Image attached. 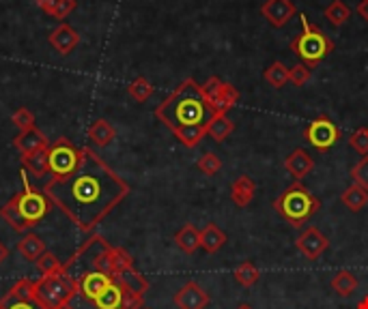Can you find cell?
Listing matches in <instances>:
<instances>
[{
  "mask_svg": "<svg viewBox=\"0 0 368 309\" xmlns=\"http://www.w3.org/2000/svg\"><path fill=\"white\" fill-rule=\"evenodd\" d=\"M39 189L82 232H93L130 196V185L89 146L82 149V161L71 176L46 181Z\"/></svg>",
  "mask_w": 368,
  "mask_h": 309,
  "instance_id": "cell-1",
  "label": "cell"
},
{
  "mask_svg": "<svg viewBox=\"0 0 368 309\" xmlns=\"http://www.w3.org/2000/svg\"><path fill=\"white\" fill-rule=\"evenodd\" d=\"M214 106L204 97L202 86L188 77L183 80L175 91L155 108L157 120L166 125L175 138L188 146L194 149L200 144V140L207 136V127L214 118Z\"/></svg>",
  "mask_w": 368,
  "mask_h": 309,
  "instance_id": "cell-2",
  "label": "cell"
},
{
  "mask_svg": "<svg viewBox=\"0 0 368 309\" xmlns=\"http://www.w3.org/2000/svg\"><path fill=\"white\" fill-rule=\"evenodd\" d=\"M52 202L39 187L30 185L28 174L22 172V189L0 208V217L16 232H30L50 215Z\"/></svg>",
  "mask_w": 368,
  "mask_h": 309,
  "instance_id": "cell-3",
  "label": "cell"
},
{
  "mask_svg": "<svg viewBox=\"0 0 368 309\" xmlns=\"http://www.w3.org/2000/svg\"><path fill=\"white\" fill-rule=\"evenodd\" d=\"M319 208L321 200L302 181L291 183L274 200V210L293 228H302L306 222H310Z\"/></svg>",
  "mask_w": 368,
  "mask_h": 309,
  "instance_id": "cell-4",
  "label": "cell"
},
{
  "mask_svg": "<svg viewBox=\"0 0 368 309\" xmlns=\"http://www.w3.org/2000/svg\"><path fill=\"white\" fill-rule=\"evenodd\" d=\"M300 24L302 30L300 34H295V39L291 41V52L310 69L317 67L325 56H330L336 48V43L330 34H325L319 26L310 24L306 13H300Z\"/></svg>",
  "mask_w": 368,
  "mask_h": 309,
  "instance_id": "cell-5",
  "label": "cell"
},
{
  "mask_svg": "<svg viewBox=\"0 0 368 309\" xmlns=\"http://www.w3.org/2000/svg\"><path fill=\"white\" fill-rule=\"evenodd\" d=\"M35 292L37 298L41 301L46 309H63L67 307L75 294H78V279L69 275L65 269L52 275H44L35 282Z\"/></svg>",
  "mask_w": 368,
  "mask_h": 309,
  "instance_id": "cell-6",
  "label": "cell"
},
{
  "mask_svg": "<svg viewBox=\"0 0 368 309\" xmlns=\"http://www.w3.org/2000/svg\"><path fill=\"white\" fill-rule=\"evenodd\" d=\"M82 161V149H75L67 138L56 140L50 146L48 155V170L50 179L48 181H63L67 176H71Z\"/></svg>",
  "mask_w": 368,
  "mask_h": 309,
  "instance_id": "cell-7",
  "label": "cell"
},
{
  "mask_svg": "<svg viewBox=\"0 0 368 309\" xmlns=\"http://www.w3.org/2000/svg\"><path fill=\"white\" fill-rule=\"evenodd\" d=\"M341 138H343V134H341L338 125L327 114L312 118L304 129V140L317 151H330L334 144H338Z\"/></svg>",
  "mask_w": 368,
  "mask_h": 309,
  "instance_id": "cell-8",
  "label": "cell"
},
{
  "mask_svg": "<svg viewBox=\"0 0 368 309\" xmlns=\"http://www.w3.org/2000/svg\"><path fill=\"white\" fill-rule=\"evenodd\" d=\"M0 309H46V307L37 298L35 282L28 277H22L3 298H0Z\"/></svg>",
  "mask_w": 368,
  "mask_h": 309,
  "instance_id": "cell-9",
  "label": "cell"
},
{
  "mask_svg": "<svg viewBox=\"0 0 368 309\" xmlns=\"http://www.w3.org/2000/svg\"><path fill=\"white\" fill-rule=\"evenodd\" d=\"M75 279H78L75 298L82 301V303H93L104 290H108L114 284L112 275H108L104 271H85V273H80Z\"/></svg>",
  "mask_w": 368,
  "mask_h": 309,
  "instance_id": "cell-10",
  "label": "cell"
},
{
  "mask_svg": "<svg viewBox=\"0 0 368 309\" xmlns=\"http://www.w3.org/2000/svg\"><path fill=\"white\" fill-rule=\"evenodd\" d=\"M295 247L298 251L306 258V260H319L327 247H330V239H327L319 228L308 226L298 239H295Z\"/></svg>",
  "mask_w": 368,
  "mask_h": 309,
  "instance_id": "cell-11",
  "label": "cell"
},
{
  "mask_svg": "<svg viewBox=\"0 0 368 309\" xmlns=\"http://www.w3.org/2000/svg\"><path fill=\"white\" fill-rule=\"evenodd\" d=\"M261 15L274 28H282L298 15V7L293 5V0H265L261 7Z\"/></svg>",
  "mask_w": 368,
  "mask_h": 309,
  "instance_id": "cell-12",
  "label": "cell"
},
{
  "mask_svg": "<svg viewBox=\"0 0 368 309\" xmlns=\"http://www.w3.org/2000/svg\"><path fill=\"white\" fill-rule=\"evenodd\" d=\"M173 301H175V305L179 309H207V305H209L211 298H209L207 290H204L200 284L188 282V284H183L175 292Z\"/></svg>",
  "mask_w": 368,
  "mask_h": 309,
  "instance_id": "cell-13",
  "label": "cell"
},
{
  "mask_svg": "<svg viewBox=\"0 0 368 309\" xmlns=\"http://www.w3.org/2000/svg\"><path fill=\"white\" fill-rule=\"evenodd\" d=\"M13 146L18 149V153H20L22 157H26V155L37 153V151L48 149V146H50V140H48L44 134H41V131H39L37 127H32V129H28V131H20V136L13 140Z\"/></svg>",
  "mask_w": 368,
  "mask_h": 309,
  "instance_id": "cell-14",
  "label": "cell"
},
{
  "mask_svg": "<svg viewBox=\"0 0 368 309\" xmlns=\"http://www.w3.org/2000/svg\"><path fill=\"white\" fill-rule=\"evenodd\" d=\"M48 41H50V46H52L59 54L67 56V54H71V52L75 50V46L80 43V34H78L69 24H61V26H56V28L50 32Z\"/></svg>",
  "mask_w": 368,
  "mask_h": 309,
  "instance_id": "cell-15",
  "label": "cell"
},
{
  "mask_svg": "<svg viewBox=\"0 0 368 309\" xmlns=\"http://www.w3.org/2000/svg\"><path fill=\"white\" fill-rule=\"evenodd\" d=\"M312 168H314V159L304 149H295L289 157L284 159V170L289 172L295 181H304L312 172Z\"/></svg>",
  "mask_w": 368,
  "mask_h": 309,
  "instance_id": "cell-16",
  "label": "cell"
},
{
  "mask_svg": "<svg viewBox=\"0 0 368 309\" xmlns=\"http://www.w3.org/2000/svg\"><path fill=\"white\" fill-rule=\"evenodd\" d=\"M257 196V183L254 179H250L248 174H241L233 181L231 185V200L235 202V206L239 208H245Z\"/></svg>",
  "mask_w": 368,
  "mask_h": 309,
  "instance_id": "cell-17",
  "label": "cell"
},
{
  "mask_svg": "<svg viewBox=\"0 0 368 309\" xmlns=\"http://www.w3.org/2000/svg\"><path fill=\"white\" fill-rule=\"evenodd\" d=\"M48 155H50V146L44 151H37L32 155L22 157V168L28 176H32V181H44L46 176H50L48 170Z\"/></svg>",
  "mask_w": 368,
  "mask_h": 309,
  "instance_id": "cell-18",
  "label": "cell"
},
{
  "mask_svg": "<svg viewBox=\"0 0 368 309\" xmlns=\"http://www.w3.org/2000/svg\"><path fill=\"white\" fill-rule=\"evenodd\" d=\"M224 245H226V232L220 226L207 224L200 230V249H204L207 253H218Z\"/></svg>",
  "mask_w": 368,
  "mask_h": 309,
  "instance_id": "cell-19",
  "label": "cell"
},
{
  "mask_svg": "<svg viewBox=\"0 0 368 309\" xmlns=\"http://www.w3.org/2000/svg\"><path fill=\"white\" fill-rule=\"evenodd\" d=\"M87 136H89V140H91L97 149H106V146L116 138V129L110 125V120L97 118V120L89 127Z\"/></svg>",
  "mask_w": 368,
  "mask_h": 309,
  "instance_id": "cell-20",
  "label": "cell"
},
{
  "mask_svg": "<svg viewBox=\"0 0 368 309\" xmlns=\"http://www.w3.org/2000/svg\"><path fill=\"white\" fill-rule=\"evenodd\" d=\"M18 251L22 253L24 260H28V262H37L41 256L46 253V243H44V239H41L39 234H35V232H26V234L22 237V241L18 243Z\"/></svg>",
  "mask_w": 368,
  "mask_h": 309,
  "instance_id": "cell-21",
  "label": "cell"
},
{
  "mask_svg": "<svg viewBox=\"0 0 368 309\" xmlns=\"http://www.w3.org/2000/svg\"><path fill=\"white\" fill-rule=\"evenodd\" d=\"M237 101H239V91H237L233 84L222 82L220 91H218L216 99L211 101V106H214V112L216 114H226L233 106H237Z\"/></svg>",
  "mask_w": 368,
  "mask_h": 309,
  "instance_id": "cell-22",
  "label": "cell"
},
{
  "mask_svg": "<svg viewBox=\"0 0 368 309\" xmlns=\"http://www.w3.org/2000/svg\"><path fill=\"white\" fill-rule=\"evenodd\" d=\"M175 243L183 253H196V249H200V230L192 224H185L177 234H175Z\"/></svg>",
  "mask_w": 368,
  "mask_h": 309,
  "instance_id": "cell-23",
  "label": "cell"
},
{
  "mask_svg": "<svg viewBox=\"0 0 368 309\" xmlns=\"http://www.w3.org/2000/svg\"><path fill=\"white\" fill-rule=\"evenodd\" d=\"M341 202H343L351 213H360V210L368 204V191H366L364 187H360L357 183H351L347 189H343Z\"/></svg>",
  "mask_w": 368,
  "mask_h": 309,
  "instance_id": "cell-24",
  "label": "cell"
},
{
  "mask_svg": "<svg viewBox=\"0 0 368 309\" xmlns=\"http://www.w3.org/2000/svg\"><path fill=\"white\" fill-rule=\"evenodd\" d=\"M330 286H332V290L338 294V296H343V298H347V296H351L355 290H357V286H360V279L351 273V271H338V273H334V277H332V282H330Z\"/></svg>",
  "mask_w": 368,
  "mask_h": 309,
  "instance_id": "cell-25",
  "label": "cell"
},
{
  "mask_svg": "<svg viewBox=\"0 0 368 309\" xmlns=\"http://www.w3.org/2000/svg\"><path fill=\"white\" fill-rule=\"evenodd\" d=\"M235 131V122L226 114H214L209 127H207V136L214 138L216 142H224Z\"/></svg>",
  "mask_w": 368,
  "mask_h": 309,
  "instance_id": "cell-26",
  "label": "cell"
},
{
  "mask_svg": "<svg viewBox=\"0 0 368 309\" xmlns=\"http://www.w3.org/2000/svg\"><path fill=\"white\" fill-rule=\"evenodd\" d=\"M121 303H123V288L121 284H112L108 290H104L93 303H89L93 309H121Z\"/></svg>",
  "mask_w": 368,
  "mask_h": 309,
  "instance_id": "cell-27",
  "label": "cell"
},
{
  "mask_svg": "<svg viewBox=\"0 0 368 309\" xmlns=\"http://www.w3.org/2000/svg\"><path fill=\"white\" fill-rule=\"evenodd\" d=\"M134 269V258L130 256L128 249H123V247H112L110 249V275L112 279L121 273H125Z\"/></svg>",
  "mask_w": 368,
  "mask_h": 309,
  "instance_id": "cell-28",
  "label": "cell"
},
{
  "mask_svg": "<svg viewBox=\"0 0 368 309\" xmlns=\"http://www.w3.org/2000/svg\"><path fill=\"white\" fill-rule=\"evenodd\" d=\"M233 277H235V282L239 284V286H243V288H252L259 279H261V271H259V267L252 262V260H245V262H241L239 267L233 271Z\"/></svg>",
  "mask_w": 368,
  "mask_h": 309,
  "instance_id": "cell-29",
  "label": "cell"
},
{
  "mask_svg": "<svg viewBox=\"0 0 368 309\" xmlns=\"http://www.w3.org/2000/svg\"><path fill=\"white\" fill-rule=\"evenodd\" d=\"M349 18H351V9L343 3V0H332V3L325 7V20L334 28H341Z\"/></svg>",
  "mask_w": 368,
  "mask_h": 309,
  "instance_id": "cell-30",
  "label": "cell"
},
{
  "mask_svg": "<svg viewBox=\"0 0 368 309\" xmlns=\"http://www.w3.org/2000/svg\"><path fill=\"white\" fill-rule=\"evenodd\" d=\"M263 80L271 88H282V86H286V82H289V67H284V63L276 61L263 71Z\"/></svg>",
  "mask_w": 368,
  "mask_h": 309,
  "instance_id": "cell-31",
  "label": "cell"
},
{
  "mask_svg": "<svg viewBox=\"0 0 368 309\" xmlns=\"http://www.w3.org/2000/svg\"><path fill=\"white\" fill-rule=\"evenodd\" d=\"M114 282L116 284H121L123 288H130V290H136V292H140V294H145L147 290H149V282L136 271V267L134 269H130V271H125V273H121V275H116L114 277Z\"/></svg>",
  "mask_w": 368,
  "mask_h": 309,
  "instance_id": "cell-32",
  "label": "cell"
},
{
  "mask_svg": "<svg viewBox=\"0 0 368 309\" xmlns=\"http://www.w3.org/2000/svg\"><path fill=\"white\" fill-rule=\"evenodd\" d=\"M128 93L132 99H136L138 103H145L151 95H153V84L147 77H136L130 86H128Z\"/></svg>",
  "mask_w": 368,
  "mask_h": 309,
  "instance_id": "cell-33",
  "label": "cell"
},
{
  "mask_svg": "<svg viewBox=\"0 0 368 309\" xmlns=\"http://www.w3.org/2000/svg\"><path fill=\"white\" fill-rule=\"evenodd\" d=\"M37 269H39L41 277H44V275H52V273H59L63 269V262L52 251H46L44 256L37 260Z\"/></svg>",
  "mask_w": 368,
  "mask_h": 309,
  "instance_id": "cell-34",
  "label": "cell"
},
{
  "mask_svg": "<svg viewBox=\"0 0 368 309\" xmlns=\"http://www.w3.org/2000/svg\"><path fill=\"white\" fill-rule=\"evenodd\" d=\"M196 165L204 176H216L222 170V159L216 153H202V157L198 159Z\"/></svg>",
  "mask_w": 368,
  "mask_h": 309,
  "instance_id": "cell-35",
  "label": "cell"
},
{
  "mask_svg": "<svg viewBox=\"0 0 368 309\" xmlns=\"http://www.w3.org/2000/svg\"><path fill=\"white\" fill-rule=\"evenodd\" d=\"M349 146L353 151H357L362 157L368 155V127H360L353 131L351 138H349Z\"/></svg>",
  "mask_w": 368,
  "mask_h": 309,
  "instance_id": "cell-36",
  "label": "cell"
},
{
  "mask_svg": "<svg viewBox=\"0 0 368 309\" xmlns=\"http://www.w3.org/2000/svg\"><path fill=\"white\" fill-rule=\"evenodd\" d=\"M310 75H312V69L308 65H304V63H298L295 67L289 69V82L293 86H298V88L300 86H306L310 82Z\"/></svg>",
  "mask_w": 368,
  "mask_h": 309,
  "instance_id": "cell-37",
  "label": "cell"
},
{
  "mask_svg": "<svg viewBox=\"0 0 368 309\" xmlns=\"http://www.w3.org/2000/svg\"><path fill=\"white\" fill-rule=\"evenodd\" d=\"M351 179L353 183H357L360 187H364L368 191V155H364L353 168H351Z\"/></svg>",
  "mask_w": 368,
  "mask_h": 309,
  "instance_id": "cell-38",
  "label": "cell"
},
{
  "mask_svg": "<svg viewBox=\"0 0 368 309\" xmlns=\"http://www.w3.org/2000/svg\"><path fill=\"white\" fill-rule=\"evenodd\" d=\"M123 288V286H121ZM145 307V294L130 290V288H123V303L121 309H142Z\"/></svg>",
  "mask_w": 368,
  "mask_h": 309,
  "instance_id": "cell-39",
  "label": "cell"
},
{
  "mask_svg": "<svg viewBox=\"0 0 368 309\" xmlns=\"http://www.w3.org/2000/svg\"><path fill=\"white\" fill-rule=\"evenodd\" d=\"M11 120H13V125H16L20 131H28V129L35 127V114H32L28 108H20V110H16L13 116H11Z\"/></svg>",
  "mask_w": 368,
  "mask_h": 309,
  "instance_id": "cell-40",
  "label": "cell"
},
{
  "mask_svg": "<svg viewBox=\"0 0 368 309\" xmlns=\"http://www.w3.org/2000/svg\"><path fill=\"white\" fill-rule=\"evenodd\" d=\"M200 86H202V93H204V97H207L209 101H214V99H216V95H218V91H220V86H222V80H220L218 75H211L207 82L200 84Z\"/></svg>",
  "mask_w": 368,
  "mask_h": 309,
  "instance_id": "cell-41",
  "label": "cell"
},
{
  "mask_svg": "<svg viewBox=\"0 0 368 309\" xmlns=\"http://www.w3.org/2000/svg\"><path fill=\"white\" fill-rule=\"evenodd\" d=\"M75 9V0H59V5H56V9H54V13H52V18L54 20H65L71 11Z\"/></svg>",
  "mask_w": 368,
  "mask_h": 309,
  "instance_id": "cell-42",
  "label": "cell"
},
{
  "mask_svg": "<svg viewBox=\"0 0 368 309\" xmlns=\"http://www.w3.org/2000/svg\"><path fill=\"white\" fill-rule=\"evenodd\" d=\"M37 5L41 7V11H44L46 15L52 18L54 9H56V5H59V0H37Z\"/></svg>",
  "mask_w": 368,
  "mask_h": 309,
  "instance_id": "cell-43",
  "label": "cell"
},
{
  "mask_svg": "<svg viewBox=\"0 0 368 309\" xmlns=\"http://www.w3.org/2000/svg\"><path fill=\"white\" fill-rule=\"evenodd\" d=\"M355 11H357V15H360L364 22H368V0H360Z\"/></svg>",
  "mask_w": 368,
  "mask_h": 309,
  "instance_id": "cell-44",
  "label": "cell"
},
{
  "mask_svg": "<svg viewBox=\"0 0 368 309\" xmlns=\"http://www.w3.org/2000/svg\"><path fill=\"white\" fill-rule=\"evenodd\" d=\"M7 258H9V249H7V245L3 241H0V264H3Z\"/></svg>",
  "mask_w": 368,
  "mask_h": 309,
  "instance_id": "cell-45",
  "label": "cell"
},
{
  "mask_svg": "<svg viewBox=\"0 0 368 309\" xmlns=\"http://www.w3.org/2000/svg\"><path fill=\"white\" fill-rule=\"evenodd\" d=\"M355 309H368V294H366V296L355 305Z\"/></svg>",
  "mask_w": 368,
  "mask_h": 309,
  "instance_id": "cell-46",
  "label": "cell"
},
{
  "mask_svg": "<svg viewBox=\"0 0 368 309\" xmlns=\"http://www.w3.org/2000/svg\"><path fill=\"white\" fill-rule=\"evenodd\" d=\"M237 309H254V307L248 305V303H241V305H237Z\"/></svg>",
  "mask_w": 368,
  "mask_h": 309,
  "instance_id": "cell-47",
  "label": "cell"
},
{
  "mask_svg": "<svg viewBox=\"0 0 368 309\" xmlns=\"http://www.w3.org/2000/svg\"><path fill=\"white\" fill-rule=\"evenodd\" d=\"M63 309H75V307H71V305H67V307H63Z\"/></svg>",
  "mask_w": 368,
  "mask_h": 309,
  "instance_id": "cell-48",
  "label": "cell"
},
{
  "mask_svg": "<svg viewBox=\"0 0 368 309\" xmlns=\"http://www.w3.org/2000/svg\"><path fill=\"white\" fill-rule=\"evenodd\" d=\"M142 309H149V307H142Z\"/></svg>",
  "mask_w": 368,
  "mask_h": 309,
  "instance_id": "cell-49",
  "label": "cell"
}]
</instances>
